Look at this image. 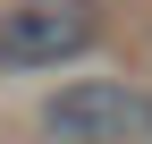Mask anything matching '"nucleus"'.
<instances>
[{
  "label": "nucleus",
  "mask_w": 152,
  "mask_h": 144,
  "mask_svg": "<svg viewBox=\"0 0 152 144\" xmlns=\"http://www.w3.org/2000/svg\"><path fill=\"white\" fill-rule=\"evenodd\" d=\"M102 43L93 0H0V76H42Z\"/></svg>",
  "instance_id": "f257e3e1"
},
{
  "label": "nucleus",
  "mask_w": 152,
  "mask_h": 144,
  "mask_svg": "<svg viewBox=\"0 0 152 144\" xmlns=\"http://www.w3.org/2000/svg\"><path fill=\"white\" fill-rule=\"evenodd\" d=\"M42 144H152V93L127 76H68L42 102Z\"/></svg>",
  "instance_id": "f03ea898"
}]
</instances>
